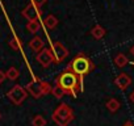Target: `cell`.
<instances>
[{"mask_svg":"<svg viewBox=\"0 0 134 126\" xmlns=\"http://www.w3.org/2000/svg\"><path fill=\"white\" fill-rule=\"evenodd\" d=\"M55 84L62 87L67 95H71L74 97L78 96L79 92L84 91V85L82 84L79 76L71 70L70 66H67L55 79Z\"/></svg>","mask_w":134,"mask_h":126,"instance_id":"6da1fadb","label":"cell"},{"mask_svg":"<svg viewBox=\"0 0 134 126\" xmlns=\"http://www.w3.org/2000/svg\"><path fill=\"white\" fill-rule=\"evenodd\" d=\"M69 66L71 67V70L79 76L82 84L84 82V76L88 75L91 71H93L95 68V65L92 63V60L84 54V53H79L70 63Z\"/></svg>","mask_w":134,"mask_h":126,"instance_id":"7a4b0ae2","label":"cell"},{"mask_svg":"<svg viewBox=\"0 0 134 126\" xmlns=\"http://www.w3.org/2000/svg\"><path fill=\"white\" fill-rule=\"evenodd\" d=\"M51 118L58 126H69V123L74 119V110L67 104L62 102L55 108Z\"/></svg>","mask_w":134,"mask_h":126,"instance_id":"3957f363","label":"cell"},{"mask_svg":"<svg viewBox=\"0 0 134 126\" xmlns=\"http://www.w3.org/2000/svg\"><path fill=\"white\" fill-rule=\"evenodd\" d=\"M26 92L30 93L34 99H40L42 96H46L49 93H51L53 91V87L50 83L45 82V80H38V79H34L33 82L28 83L26 87H25Z\"/></svg>","mask_w":134,"mask_h":126,"instance_id":"277c9868","label":"cell"},{"mask_svg":"<svg viewBox=\"0 0 134 126\" xmlns=\"http://www.w3.org/2000/svg\"><path fill=\"white\" fill-rule=\"evenodd\" d=\"M8 99L15 104V105H21L24 102V100L26 99L28 96V92L25 88H23L21 85H15L11 91H8L7 93Z\"/></svg>","mask_w":134,"mask_h":126,"instance_id":"5b68a950","label":"cell"},{"mask_svg":"<svg viewBox=\"0 0 134 126\" xmlns=\"http://www.w3.org/2000/svg\"><path fill=\"white\" fill-rule=\"evenodd\" d=\"M36 59H37V62L40 63V65L42 66V67H49L50 65H53V63H55V58H54V54L51 53V50L50 49H43V50H41L38 54H37V56H36Z\"/></svg>","mask_w":134,"mask_h":126,"instance_id":"8992f818","label":"cell"},{"mask_svg":"<svg viewBox=\"0 0 134 126\" xmlns=\"http://www.w3.org/2000/svg\"><path fill=\"white\" fill-rule=\"evenodd\" d=\"M53 54H54V58H55V63H59V62H63L67 56H69V50H67V47L57 41V42H53Z\"/></svg>","mask_w":134,"mask_h":126,"instance_id":"52a82bcc","label":"cell"},{"mask_svg":"<svg viewBox=\"0 0 134 126\" xmlns=\"http://www.w3.org/2000/svg\"><path fill=\"white\" fill-rule=\"evenodd\" d=\"M21 15L28 20V21H36L38 20V17L41 16V11L37 5H34L33 3H29L23 11H21Z\"/></svg>","mask_w":134,"mask_h":126,"instance_id":"ba28073f","label":"cell"},{"mask_svg":"<svg viewBox=\"0 0 134 126\" xmlns=\"http://www.w3.org/2000/svg\"><path fill=\"white\" fill-rule=\"evenodd\" d=\"M114 84H116L120 89L125 91V89L131 84V78H130L127 74L121 72V74H118V75L114 78Z\"/></svg>","mask_w":134,"mask_h":126,"instance_id":"9c48e42d","label":"cell"},{"mask_svg":"<svg viewBox=\"0 0 134 126\" xmlns=\"http://www.w3.org/2000/svg\"><path fill=\"white\" fill-rule=\"evenodd\" d=\"M45 42H43V39L41 38V37H33L32 39H30V42H29V47L33 50V51H36L37 54L41 51V50H43L45 47Z\"/></svg>","mask_w":134,"mask_h":126,"instance_id":"30bf717a","label":"cell"},{"mask_svg":"<svg viewBox=\"0 0 134 126\" xmlns=\"http://www.w3.org/2000/svg\"><path fill=\"white\" fill-rule=\"evenodd\" d=\"M105 34H107V32H105V29H104L101 25H95V26L91 29V36H92L93 38H96V39L104 38Z\"/></svg>","mask_w":134,"mask_h":126,"instance_id":"8fae6325","label":"cell"},{"mask_svg":"<svg viewBox=\"0 0 134 126\" xmlns=\"http://www.w3.org/2000/svg\"><path fill=\"white\" fill-rule=\"evenodd\" d=\"M105 106L108 108V110H109V112L114 113V112H117V110L121 108V104H120V101H118L117 99H109V100L107 101Z\"/></svg>","mask_w":134,"mask_h":126,"instance_id":"7c38bea8","label":"cell"},{"mask_svg":"<svg viewBox=\"0 0 134 126\" xmlns=\"http://www.w3.org/2000/svg\"><path fill=\"white\" fill-rule=\"evenodd\" d=\"M43 24L47 29H54L57 25H58V19L54 16V15H49L46 16V19L43 20Z\"/></svg>","mask_w":134,"mask_h":126,"instance_id":"4fadbf2b","label":"cell"},{"mask_svg":"<svg viewBox=\"0 0 134 126\" xmlns=\"http://www.w3.org/2000/svg\"><path fill=\"white\" fill-rule=\"evenodd\" d=\"M40 28H41V24H40L38 20H36V21H28V24H26V30L29 33H32V34H36L40 30Z\"/></svg>","mask_w":134,"mask_h":126,"instance_id":"5bb4252c","label":"cell"},{"mask_svg":"<svg viewBox=\"0 0 134 126\" xmlns=\"http://www.w3.org/2000/svg\"><path fill=\"white\" fill-rule=\"evenodd\" d=\"M114 63H116V66H118V67H124L125 65H127V63H129V60H127V58H126L125 54L118 53L114 56Z\"/></svg>","mask_w":134,"mask_h":126,"instance_id":"9a60e30c","label":"cell"},{"mask_svg":"<svg viewBox=\"0 0 134 126\" xmlns=\"http://www.w3.org/2000/svg\"><path fill=\"white\" fill-rule=\"evenodd\" d=\"M51 95H54V97H55V99L60 100V99H62L63 96H66L67 93H66V91H64L62 87H59L58 84H54L53 91H51Z\"/></svg>","mask_w":134,"mask_h":126,"instance_id":"2e32d148","label":"cell"},{"mask_svg":"<svg viewBox=\"0 0 134 126\" xmlns=\"http://www.w3.org/2000/svg\"><path fill=\"white\" fill-rule=\"evenodd\" d=\"M5 75H7V78H8L9 80H16V79L20 76V72H19V70H17L16 67H9V68L7 70Z\"/></svg>","mask_w":134,"mask_h":126,"instance_id":"e0dca14e","label":"cell"},{"mask_svg":"<svg viewBox=\"0 0 134 126\" xmlns=\"http://www.w3.org/2000/svg\"><path fill=\"white\" fill-rule=\"evenodd\" d=\"M46 119L43 118V116H41V114H36L34 117H33V119H32V125L33 126H46Z\"/></svg>","mask_w":134,"mask_h":126,"instance_id":"ac0fdd59","label":"cell"},{"mask_svg":"<svg viewBox=\"0 0 134 126\" xmlns=\"http://www.w3.org/2000/svg\"><path fill=\"white\" fill-rule=\"evenodd\" d=\"M9 46H11L13 50H20L21 46H23V42H21V39H20L19 37L13 36V37L9 39Z\"/></svg>","mask_w":134,"mask_h":126,"instance_id":"d6986e66","label":"cell"},{"mask_svg":"<svg viewBox=\"0 0 134 126\" xmlns=\"http://www.w3.org/2000/svg\"><path fill=\"white\" fill-rule=\"evenodd\" d=\"M46 2H47V0H32V3H33L34 5H37L38 8H41L42 5H45Z\"/></svg>","mask_w":134,"mask_h":126,"instance_id":"ffe728a7","label":"cell"},{"mask_svg":"<svg viewBox=\"0 0 134 126\" xmlns=\"http://www.w3.org/2000/svg\"><path fill=\"white\" fill-rule=\"evenodd\" d=\"M5 78H7V75H5V72H3L2 70H0V84H3V83H4V80H5Z\"/></svg>","mask_w":134,"mask_h":126,"instance_id":"44dd1931","label":"cell"},{"mask_svg":"<svg viewBox=\"0 0 134 126\" xmlns=\"http://www.w3.org/2000/svg\"><path fill=\"white\" fill-rule=\"evenodd\" d=\"M130 101H131V102L134 104V91H133V92L130 93Z\"/></svg>","mask_w":134,"mask_h":126,"instance_id":"7402d4cb","label":"cell"},{"mask_svg":"<svg viewBox=\"0 0 134 126\" xmlns=\"http://www.w3.org/2000/svg\"><path fill=\"white\" fill-rule=\"evenodd\" d=\"M124 126H134V123H133L131 121H127V122H126V123H125Z\"/></svg>","mask_w":134,"mask_h":126,"instance_id":"603a6c76","label":"cell"},{"mask_svg":"<svg viewBox=\"0 0 134 126\" xmlns=\"http://www.w3.org/2000/svg\"><path fill=\"white\" fill-rule=\"evenodd\" d=\"M130 53H131V55L134 56V46H131V49H130Z\"/></svg>","mask_w":134,"mask_h":126,"instance_id":"cb8c5ba5","label":"cell"},{"mask_svg":"<svg viewBox=\"0 0 134 126\" xmlns=\"http://www.w3.org/2000/svg\"><path fill=\"white\" fill-rule=\"evenodd\" d=\"M0 118H2V114H0Z\"/></svg>","mask_w":134,"mask_h":126,"instance_id":"d4e9b609","label":"cell"}]
</instances>
